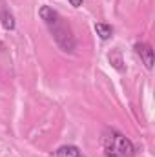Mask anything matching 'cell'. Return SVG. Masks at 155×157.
Returning <instances> with one entry per match:
<instances>
[{
  "instance_id": "6da1fadb",
  "label": "cell",
  "mask_w": 155,
  "mask_h": 157,
  "mask_svg": "<svg viewBox=\"0 0 155 157\" xmlns=\"http://www.w3.org/2000/svg\"><path fill=\"white\" fill-rule=\"evenodd\" d=\"M102 148L106 157H131L135 154L133 143L112 128L104 130L102 133Z\"/></svg>"
},
{
  "instance_id": "7a4b0ae2",
  "label": "cell",
  "mask_w": 155,
  "mask_h": 157,
  "mask_svg": "<svg viewBox=\"0 0 155 157\" xmlns=\"http://www.w3.org/2000/svg\"><path fill=\"white\" fill-rule=\"evenodd\" d=\"M46 24H47L49 31L53 33L55 42H57L64 51H73V49H75V37H73V33H71V28L60 18L59 13H57L49 22H46Z\"/></svg>"
},
{
  "instance_id": "3957f363",
  "label": "cell",
  "mask_w": 155,
  "mask_h": 157,
  "mask_svg": "<svg viewBox=\"0 0 155 157\" xmlns=\"http://www.w3.org/2000/svg\"><path fill=\"white\" fill-rule=\"evenodd\" d=\"M135 51L141 55V59L144 60V64H146V68L148 70H152L153 68V49L148 46V44H135Z\"/></svg>"
},
{
  "instance_id": "277c9868",
  "label": "cell",
  "mask_w": 155,
  "mask_h": 157,
  "mask_svg": "<svg viewBox=\"0 0 155 157\" xmlns=\"http://www.w3.org/2000/svg\"><path fill=\"white\" fill-rule=\"evenodd\" d=\"M57 157H80V152H78L77 146L73 144H66V146H60L57 152H55Z\"/></svg>"
},
{
  "instance_id": "5b68a950",
  "label": "cell",
  "mask_w": 155,
  "mask_h": 157,
  "mask_svg": "<svg viewBox=\"0 0 155 157\" xmlns=\"http://www.w3.org/2000/svg\"><path fill=\"white\" fill-rule=\"evenodd\" d=\"M0 18H2V26L6 28V29H15V18H13V15L11 13H7V9L6 7H2L0 9Z\"/></svg>"
},
{
  "instance_id": "8992f818",
  "label": "cell",
  "mask_w": 155,
  "mask_h": 157,
  "mask_svg": "<svg viewBox=\"0 0 155 157\" xmlns=\"http://www.w3.org/2000/svg\"><path fill=\"white\" fill-rule=\"evenodd\" d=\"M95 31H97V35H99L102 40H108L112 35H113V29H112V26H108V24H102V22L95 24Z\"/></svg>"
},
{
  "instance_id": "52a82bcc",
  "label": "cell",
  "mask_w": 155,
  "mask_h": 157,
  "mask_svg": "<svg viewBox=\"0 0 155 157\" xmlns=\"http://www.w3.org/2000/svg\"><path fill=\"white\" fill-rule=\"evenodd\" d=\"M110 62H112V64L115 66L117 70H120V71L124 70V66H122V59H120V53H119L117 49L110 53Z\"/></svg>"
},
{
  "instance_id": "ba28073f",
  "label": "cell",
  "mask_w": 155,
  "mask_h": 157,
  "mask_svg": "<svg viewBox=\"0 0 155 157\" xmlns=\"http://www.w3.org/2000/svg\"><path fill=\"white\" fill-rule=\"evenodd\" d=\"M68 2H70V4H71V6H73V7H80V6H82V2H84V0H68Z\"/></svg>"
}]
</instances>
